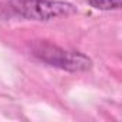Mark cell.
I'll list each match as a JSON object with an SVG mask.
<instances>
[{"instance_id":"7a4b0ae2","label":"cell","mask_w":122,"mask_h":122,"mask_svg":"<svg viewBox=\"0 0 122 122\" xmlns=\"http://www.w3.org/2000/svg\"><path fill=\"white\" fill-rule=\"evenodd\" d=\"M32 55L40 62L66 72H86L92 68V59L82 52L68 50L47 40H33L30 43Z\"/></svg>"},{"instance_id":"3957f363","label":"cell","mask_w":122,"mask_h":122,"mask_svg":"<svg viewBox=\"0 0 122 122\" xmlns=\"http://www.w3.org/2000/svg\"><path fill=\"white\" fill-rule=\"evenodd\" d=\"M91 7L102 12L119 10L121 9V0H88Z\"/></svg>"},{"instance_id":"6da1fadb","label":"cell","mask_w":122,"mask_h":122,"mask_svg":"<svg viewBox=\"0 0 122 122\" xmlns=\"http://www.w3.org/2000/svg\"><path fill=\"white\" fill-rule=\"evenodd\" d=\"M78 9L63 0H5L0 3V15L32 22H50L68 17Z\"/></svg>"}]
</instances>
